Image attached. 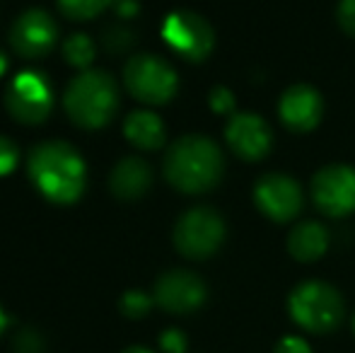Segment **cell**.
Instances as JSON below:
<instances>
[{"mask_svg": "<svg viewBox=\"0 0 355 353\" xmlns=\"http://www.w3.org/2000/svg\"><path fill=\"white\" fill-rule=\"evenodd\" d=\"M336 19L343 32L355 37V0H341V3H338Z\"/></svg>", "mask_w": 355, "mask_h": 353, "instance_id": "26", "label": "cell"}, {"mask_svg": "<svg viewBox=\"0 0 355 353\" xmlns=\"http://www.w3.org/2000/svg\"><path fill=\"white\" fill-rule=\"evenodd\" d=\"M12 351L15 353H44V339L39 336V332L22 329V332H17V336L12 339Z\"/></svg>", "mask_w": 355, "mask_h": 353, "instance_id": "22", "label": "cell"}, {"mask_svg": "<svg viewBox=\"0 0 355 353\" xmlns=\"http://www.w3.org/2000/svg\"><path fill=\"white\" fill-rule=\"evenodd\" d=\"M288 310L302 329L327 334L341 325L346 305L334 286L324 281H304L290 293Z\"/></svg>", "mask_w": 355, "mask_h": 353, "instance_id": "4", "label": "cell"}, {"mask_svg": "<svg viewBox=\"0 0 355 353\" xmlns=\"http://www.w3.org/2000/svg\"><path fill=\"white\" fill-rule=\"evenodd\" d=\"M159 346L164 353H187V336L179 329H167L159 336Z\"/></svg>", "mask_w": 355, "mask_h": 353, "instance_id": "25", "label": "cell"}, {"mask_svg": "<svg viewBox=\"0 0 355 353\" xmlns=\"http://www.w3.org/2000/svg\"><path fill=\"white\" fill-rule=\"evenodd\" d=\"M211 109L218 114H234V97L227 87H215L211 92Z\"/></svg>", "mask_w": 355, "mask_h": 353, "instance_id": "24", "label": "cell"}, {"mask_svg": "<svg viewBox=\"0 0 355 353\" xmlns=\"http://www.w3.org/2000/svg\"><path fill=\"white\" fill-rule=\"evenodd\" d=\"M114 10L119 12V17H136L138 0H114Z\"/></svg>", "mask_w": 355, "mask_h": 353, "instance_id": "28", "label": "cell"}, {"mask_svg": "<svg viewBox=\"0 0 355 353\" xmlns=\"http://www.w3.org/2000/svg\"><path fill=\"white\" fill-rule=\"evenodd\" d=\"M254 203L266 218L276 223H288L302 211V189L293 177L283 172L263 175L254 187Z\"/></svg>", "mask_w": 355, "mask_h": 353, "instance_id": "12", "label": "cell"}, {"mask_svg": "<svg viewBox=\"0 0 355 353\" xmlns=\"http://www.w3.org/2000/svg\"><path fill=\"white\" fill-rule=\"evenodd\" d=\"M225 141L237 157L249 162L263 160L271 153L273 131L259 114L234 112L225 126Z\"/></svg>", "mask_w": 355, "mask_h": 353, "instance_id": "13", "label": "cell"}, {"mask_svg": "<svg viewBox=\"0 0 355 353\" xmlns=\"http://www.w3.org/2000/svg\"><path fill=\"white\" fill-rule=\"evenodd\" d=\"M329 250V232L322 223H300L288 235V252L297 261H314Z\"/></svg>", "mask_w": 355, "mask_h": 353, "instance_id": "17", "label": "cell"}, {"mask_svg": "<svg viewBox=\"0 0 355 353\" xmlns=\"http://www.w3.org/2000/svg\"><path fill=\"white\" fill-rule=\"evenodd\" d=\"M58 39V24L46 10H24L10 27V46L19 58L37 61L53 51Z\"/></svg>", "mask_w": 355, "mask_h": 353, "instance_id": "9", "label": "cell"}, {"mask_svg": "<svg viewBox=\"0 0 355 353\" xmlns=\"http://www.w3.org/2000/svg\"><path fill=\"white\" fill-rule=\"evenodd\" d=\"M155 302L162 307L164 312L172 315H189L196 312L198 307L206 302L208 288L201 276L187 268H172V271L162 273L155 283L153 293Z\"/></svg>", "mask_w": 355, "mask_h": 353, "instance_id": "11", "label": "cell"}, {"mask_svg": "<svg viewBox=\"0 0 355 353\" xmlns=\"http://www.w3.org/2000/svg\"><path fill=\"white\" fill-rule=\"evenodd\" d=\"M121 353H153V351L143 349V346H128V349H123Z\"/></svg>", "mask_w": 355, "mask_h": 353, "instance_id": "29", "label": "cell"}, {"mask_svg": "<svg viewBox=\"0 0 355 353\" xmlns=\"http://www.w3.org/2000/svg\"><path fill=\"white\" fill-rule=\"evenodd\" d=\"M27 177L44 198L58 206L75 203L87 187V165L66 141H44L29 150Z\"/></svg>", "mask_w": 355, "mask_h": 353, "instance_id": "1", "label": "cell"}, {"mask_svg": "<svg viewBox=\"0 0 355 353\" xmlns=\"http://www.w3.org/2000/svg\"><path fill=\"white\" fill-rule=\"evenodd\" d=\"M123 136L138 150H157L164 146V123L150 109H136L123 121Z\"/></svg>", "mask_w": 355, "mask_h": 353, "instance_id": "16", "label": "cell"}, {"mask_svg": "<svg viewBox=\"0 0 355 353\" xmlns=\"http://www.w3.org/2000/svg\"><path fill=\"white\" fill-rule=\"evenodd\" d=\"M153 187V170L143 157L128 155L116 162L109 175V189L121 201H136L145 196Z\"/></svg>", "mask_w": 355, "mask_h": 353, "instance_id": "15", "label": "cell"}, {"mask_svg": "<svg viewBox=\"0 0 355 353\" xmlns=\"http://www.w3.org/2000/svg\"><path fill=\"white\" fill-rule=\"evenodd\" d=\"M17 165V146L8 136H0V177H8Z\"/></svg>", "mask_w": 355, "mask_h": 353, "instance_id": "23", "label": "cell"}, {"mask_svg": "<svg viewBox=\"0 0 355 353\" xmlns=\"http://www.w3.org/2000/svg\"><path fill=\"white\" fill-rule=\"evenodd\" d=\"M162 39L179 58L191 63L208 58V53L215 46L213 27L191 10H177V12L167 15L162 24Z\"/></svg>", "mask_w": 355, "mask_h": 353, "instance_id": "8", "label": "cell"}, {"mask_svg": "<svg viewBox=\"0 0 355 353\" xmlns=\"http://www.w3.org/2000/svg\"><path fill=\"white\" fill-rule=\"evenodd\" d=\"M353 332H355V315H353Z\"/></svg>", "mask_w": 355, "mask_h": 353, "instance_id": "32", "label": "cell"}, {"mask_svg": "<svg viewBox=\"0 0 355 353\" xmlns=\"http://www.w3.org/2000/svg\"><path fill=\"white\" fill-rule=\"evenodd\" d=\"M5 327H8V315H5V310L0 307V334L5 332Z\"/></svg>", "mask_w": 355, "mask_h": 353, "instance_id": "30", "label": "cell"}, {"mask_svg": "<svg viewBox=\"0 0 355 353\" xmlns=\"http://www.w3.org/2000/svg\"><path fill=\"white\" fill-rule=\"evenodd\" d=\"M155 298H150L148 293L143 291H126L121 295V302H119V307H121V312L128 317V320H143L145 315L150 312V307H153Z\"/></svg>", "mask_w": 355, "mask_h": 353, "instance_id": "20", "label": "cell"}, {"mask_svg": "<svg viewBox=\"0 0 355 353\" xmlns=\"http://www.w3.org/2000/svg\"><path fill=\"white\" fill-rule=\"evenodd\" d=\"M123 87L133 99L157 107V104H167L177 94L179 78L162 56L138 53L128 58L123 66Z\"/></svg>", "mask_w": 355, "mask_h": 353, "instance_id": "5", "label": "cell"}, {"mask_svg": "<svg viewBox=\"0 0 355 353\" xmlns=\"http://www.w3.org/2000/svg\"><path fill=\"white\" fill-rule=\"evenodd\" d=\"M314 206L331 218L355 213V167L327 165L312 179Z\"/></svg>", "mask_w": 355, "mask_h": 353, "instance_id": "10", "label": "cell"}, {"mask_svg": "<svg viewBox=\"0 0 355 353\" xmlns=\"http://www.w3.org/2000/svg\"><path fill=\"white\" fill-rule=\"evenodd\" d=\"M112 5L114 0H58V10L75 22H87L92 17H99Z\"/></svg>", "mask_w": 355, "mask_h": 353, "instance_id": "19", "label": "cell"}, {"mask_svg": "<svg viewBox=\"0 0 355 353\" xmlns=\"http://www.w3.org/2000/svg\"><path fill=\"white\" fill-rule=\"evenodd\" d=\"M164 179L182 193H206L223 179L225 160L218 143L198 133L182 136L164 153Z\"/></svg>", "mask_w": 355, "mask_h": 353, "instance_id": "2", "label": "cell"}, {"mask_svg": "<svg viewBox=\"0 0 355 353\" xmlns=\"http://www.w3.org/2000/svg\"><path fill=\"white\" fill-rule=\"evenodd\" d=\"M5 109L15 121L37 126L53 112V85L42 71H22L8 83Z\"/></svg>", "mask_w": 355, "mask_h": 353, "instance_id": "7", "label": "cell"}, {"mask_svg": "<svg viewBox=\"0 0 355 353\" xmlns=\"http://www.w3.org/2000/svg\"><path fill=\"white\" fill-rule=\"evenodd\" d=\"M63 109L80 128H104L119 109V85L107 71H83L68 83Z\"/></svg>", "mask_w": 355, "mask_h": 353, "instance_id": "3", "label": "cell"}, {"mask_svg": "<svg viewBox=\"0 0 355 353\" xmlns=\"http://www.w3.org/2000/svg\"><path fill=\"white\" fill-rule=\"evenodd\" d=\"M273 353H312L309 344L300 336H283Z\"/></svg>", "mask_w": 355, "mask_h": 353, "instance_id": "27", "label": "cell"}, {"mask_svg": "<svg viewBox=\"0 0 355 353\" xmlns=\"http://www.w3.org/2000/svg\"><path fill=\"white\" fill-rule=\"evenodd\" d=\"M133 42H136V37H133L131 29L126 27H109L107 32H104V46H107V51H114V53H121L126 51V49L133 46Z\"/></svg>", "mask_w": 355, "mask_h": 353, "instance_id": "21", "label": "cell"}, {"mask_svg": "<svg viewBox=\"0 0 355 353\" xmlns=\"http://www.w3.org/2000/svg\"><path fill=\"white\" fill-rule=\"evenodd\" d=\"M5 71H8V56H5V53L0 51V76H3Z\"/></svg>", "mask_w": 355, "mask_h": 353, "instance_id": "31", "label": "cell"}, {"mask_svg": "<svg viewBox=\"0 0 355 353\" xmlns=\"http://www.w3.org/2000/svg\"><path fill=\"white\" fill-rule=\"evenodd\" d=\"M63 58H66L68 66L78 68L80 73L89 71L94 61V42L83 32H75L63 42Z\"/></svg>", "mask_w": 355, "mask_h": 353, "instance_id": "18", "label": "cell"}, {"mask_svg": "<svg viewBox=\"0 0 355 353\" xmlns=\"http://www.w3.org/2000/svg\"><path fill=\"white\" fill-rule=\"evenodd\" d=\"M225 221L218 211L208 206H196L187 211L174 225V247L187 259H208L220 250L225 240Z\"/></svg>", "mask_w": 355, "mask_h": 353, "instance_id": "6", "label": "cell"}, {"mask_svg": "<svg viewBox=\"0 0 355 353\" xmlns=\"http://www.w3.org/2000/svg\"><path fill=\"white\" fill-rule=\"evenodd\" d=\"M322 94L309 85L288 87L278 99V117L295 133H307L317 128V123L322 121Z\"/></svg>", "mask_w": 355, "mask_h": 353, "instance_id": "14", "label": "cell"}]
</instances>
